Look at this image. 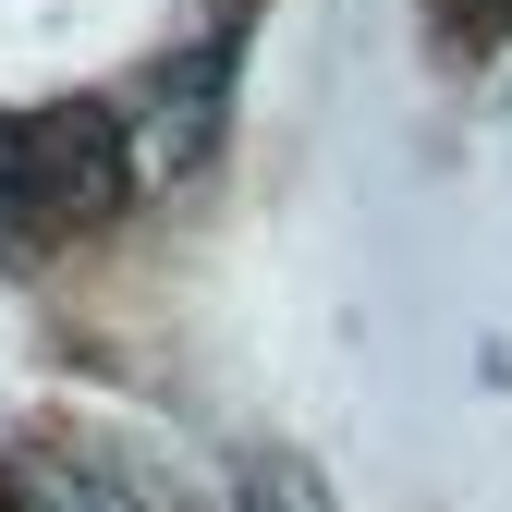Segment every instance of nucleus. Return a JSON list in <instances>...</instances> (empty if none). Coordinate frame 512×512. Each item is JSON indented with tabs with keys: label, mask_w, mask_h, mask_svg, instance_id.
<instances>
[{
	"label": "nucleus",
	"mask_w": 512,
	"mask_h": 512,
	"mask_svg": "<svg viewBox=\"0 0 512 512\" xmlns=\"http://www.w3.org/2000/svg\"><path fill=\"white\" fill-rule=\"evenodd\" d=\"M122 135H110V110H49L25 122V220H110L122 208Z\"/></svg>",
	"instance_id": "f257e3e1"
},
{
	"label": "nucleus",
	"mask_w": 512,
	"mask_h": 512,
	"mask_svg": "<svg viewBox=\"0 0 512 512\" xmlns=\"http://www.w3.org/2000/svg\"><path fill=\"white\" fill-rule=\"evenodd\" d=\"M220 98H232V25H220V37H196V49H183V74L159 86V122H147V159L196 171V159L220 147Z\"/></svg>",
	"instance_id": "f03ea898"
},
{
	"label": "nucleus",
	"mask_w": 512,
	"mask_h": 512,
	"mask_svg": "<svg viewBox=\"0 0 512 512\" xmlns=\"http://www.w3.org/2000/svg\"><path fill=\"white\" fill-rule=\"evenodd\" d=\"M232 512H330V500H317V476H305L293 452H256V464L232 476Z\"/></svg>",
	"instance_id": "7ed1b4c3"
},
{
	"label": "nucleus",
	"mask_w": 512,
	"mask_h": 512,
	"mask_svg": "<svg viewBox=\"0 0 512 512\" xmlns=\"http://www.w3.org/2000/svg\"><path fill=\"white\" fill-rule=\"evenodd\" d=\"M0 232H25V122H0Z\"/></svg>",
	"instance_id": "20e7f679"
}]
</instances>
